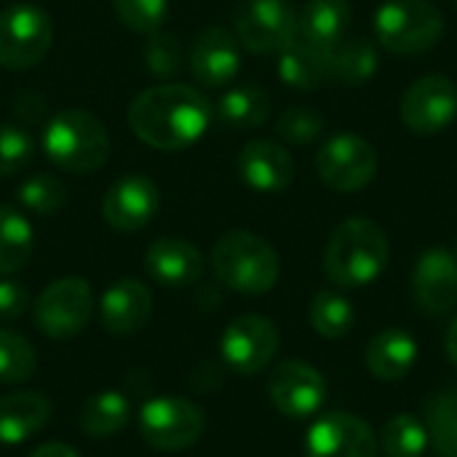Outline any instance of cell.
Wrapping results in <instances>:
<instances>
[{
    "label": "cell",
    "mask_w": 457,
    "mask_h": 457,
    "mask_svg": "<svg viewBox=\"0 0 457 457\" xmlns=\"http://www.w3.org/2000/svg\"><path fill=\"white\" fill-rule=\"evenodd\" d=\"M153 313V295L137 278L115 281L99 300L102 327L112 335H137Z\"/></svg>",
    "instance_id": "obj_20"
},
{
    "label": "cell",
    "mask_w": 457,
    "mask_h": 457,
    "mask_svg": "<svg viewBox=\"0 0 457 457\" xmlns=\"http://www.w3.org/2000/svg\"><path fill=\"white\" fill-rule=\"evenodd\" d=\"M94 311V292L86 278L67 276L43 289L35 303V324L54 340H70L83 332Z\"/></svg>",
    "instance_id": "obj_10"
},
{
    "label": "cell",
    "mask_w": 457,
    "mask_h": 457,
    "mask_svg": "<svg viewBox=\"0 0 457 457\" xmlns=\"http://www.w3.org/2000/svg\"><path fill=\"white\" fill-rule=\"evenodd\" d=\"M455 5H457V0H455Z\"/></svg>",
    "instance_id": "obj_42"
},
{
    "label": "cell",
    "mask_w": 457,
    "mask_h": 457,
    "mask_svg": "<svg viewBox=\"0 0 457 457\" xmlns=\"http://www.w3.org/2000/svg\"><path fill=\"white\" fill-rule=\"evenodd\" d=\"M391 260L386 230L367 217L340 222L324 252V273L340 289H361L383 276Z\"/></svg>",
    "instance_id": "obj_2"
},
{
    "label": "cell",
    "mask_w": 457,
    "mask_h": 457,
    "mask_svg": "<svg viewBox=\"0 0 457 457\" xmlns=\"http://www.w3.org/2000/svg\"><path fill=\"white\" fill-rule=\"evenodd\" d=\"M35 155V142L27 129L3 123L0 126V177L19 174Z\"/></svg>",
    "instance_id": "obj_36"
},
{
    "label": "cell",
    "mask_w": 457,
    "mask_h": 457,
    "mask_svg": "<svg viewBox=\"0 0 457 457\" xmlns=\"http://www.w3.org/2000/svg\"><path fill=\"white\" fill-rule=\"evenodd\" d=\"M241 70L238 37L225 27H206L190 48V72L206 88L228 86Z\"/></svg>",
    "instance_id": "obj_17"
},
{
    "label": "cell",
    "mask_w": 457,
    "mask_h": 457,
    "mask_svg": "<svg viewBox=\"0 0 457 457\" xmlns=\"http://www.w3.org/2000/svg\"><path fill=\"white\" fill-rule=\"evenodd\" d=\"M378 48L367 37H345L332 51V80L345 86H361L378 72Z\"/></svg>",
    "instance_id": "obj_28"
},
{
    "label": "cell",
    "mask_w": 457,
    "mask_h": 457,
    "mask_svg": "<svg viewBox=\"0 0 457 457\" xmlns=\"http://www.w3.org/2000/svg\"><path fill=\"white\" fill-rule=\"evenodd\" d=\"M32 244L29 220L13 206H0V276L24 268L32 254Z\"/></svg>",
    "instance_id": "obj_29"
},
{
    "label": "cell",
    "mask_w": 457,
    "mask_h": 457,
    "mask_svg": "<svg viewBox=\"0 0 457 457\" xmlns=\"http://www.w3.org/2000/svg\"><path fill=\"white\" fill-rule=\"evenodd\" d=\"M455 257H457V241H455Z\"/></svg>",
    "instance_id": "obj_41"
},
{
    "label": "cell",
    "mask_w": 457,
    "mask_h": 457,
    "mask_svg": "<svg viewBox=\"0 0 457 457\" xmlns=\"http://www.w3.org/2000/svg\"><path fill=\"white\" fill-rule=\"evenodd\" d=\"M161 204L158 185L145 174H129L112 182L102 198V217L120 233L142 230L150 225Z\"/></svg>",
    "instance_id": "obj_15"
},
{
    "label": "cell",
    "mask_w": 457,
    "mask_h": 457,
    "mask_svg": "<svg viewBox=\"0 0 457 457\" xmlns=\"http://www.w3.org/2000/svg\"><path fill=\"white\" fill-rule=\"evenodd\" d=\"M380 442L372 426L348 412L321 415L305 436V457H378Z\"/></svg>",
    "instance_id": "obj_14"
},
{
    "label": "cell",
    "mask_w": 457,
    "mask_h": 457,
    "mask_svg": "<svg viewBox=\"0 0 457 457\" xmlns=\"http://www.w3.org/2000/svg\"><path fill=\"white\" fill-rule=\"evenodd\" d=\"M43 150L48 161L72 174H91L110 155V137L102 120L86 110H59L43 129Z\"/></svg>",
    "instance_id": "obj_3"
},
{
    "label": "cell",
    "mask_w": 457,
    "mask_h": 457,
    "mask_svg": "<svg viewBox=\"0 0 457 457\" xmlns=\"http://www.w3.org/2000/svg\"><path fill=\"white\" fill-rule=\"evenodd\" d=\"M51 16L32 3H13L0 11V67L29 70L51 48Z\"/></svg>",
    "instance_id": "obj_7"
},
{
    "label": "cell",
    "mask_w": 457,
    "mask_h": 457,
    "mask_svg": "<svg viewBox=\"0 0 457 457\" xmlns=\"http://www.w3.org/2000/svg\"><path fill=\"white\" fill-rule=\"evenodd\" d=\"M131 404L120 391H99L80 410V428L94 439L115 436L129 423Z\"/></svg>",
    "instance_id": "obj_26"
},
{
    "label": "cell",
    "mask_w": 457,
    "mask_h": 457,
    "mask_svg": "<svg viewBox=\"0 0 457 457\" xmlns=\"http://www.w3.org/2000/svg\"><path fill=\"white\" fill-rule=\"evenodd\" d=\"M37 356L27 337L0 329V383H24L35 375Z\"/></svg>",
    "instance_id": "obj_32"
},
{
    "label": "cell",
    "mask_w": 457,
    "mask_h": 457,
    "mask_svg": "<svg viewBox=\"0 0 457 457\" xmlns=\"http://www.w3.org/2000/svg\"><path fill=\"white\" fill-rule=\"evenodd\" d=\"M142 56H145V64L147 70L155 75V78H174L182 72V64H185V56H182V43L177 35L171 32H153L147 35V43L142 48Z\"/></svg>",
    "instance_id": "obj_33"
},
{
    "label": "cell",
    "mask_w": 457,
    "mask_h": 457,
    "mask_svg": "<svg viewBox=\"0 0 457 457\" xmlns=\"http://www.w3.org/2000/svg\"><path fill=\"white\" fill-rule=\"evenodd\" d=\"M321 182L337 193L364 190L378 174V153L359 134H335L316 153Z\"/></svg>",
    "instance_id": "obj_9"
},
{
    "label": "cell",
    "mask_w": 457,
    "mask_h": 457,
    "mask_svg": "<svg viewBox=\"0 0 457 457\" xmlns=\"http://www.w3.org/2000/svg\"><path fill=\"white\" fill-rule=\"evenodd\" d=\"M214 115L228 129H238V131L257 129L270 115V96L254 83L233 86L220 96V102L214 107Z\"/></svg>",
    "instance_id": "obj_25"
},
{
    "label": "cell",
    "mask_w": 457,
    "mask_h": 457,
    "mask_svg": "<svg viewBox=\"0 0 457 457\" xmlns=\"http://www.w3.org/2000/svg\"><path fill=\"white\" fill-rule=\"evenodd\" d=\"M16 198L27 212L37 217H54L67 204V190L54 174H32L19 185Z\"/></svg>",
    "instance_id": "obj_31"
},
{
    "label": "cell",
    "mask_w": 457,
    "mask_h": 457,
    "mask_svg": "<svg viewBox=\"0 0 457 457\" xmlns=\"http://www.w3.org/2000/svg\"><path fill=\"white\" fill-rule=\"evenodd\" d=\"M278 327L270 319L246 313L228 324L220 353L236 375H257L273 361V356L278 353Z\"/></svg>",
    "instance_id": "obj_11"
},
{
    "label": "cell",
    "mask_w": 457,
    "mask_h": 457,
    "mask_svg": "<svg viewBox=\"0 0 457 457\" xmlns=\"http://www.w3.org/2000/svg\"><path fill=\"white\" fill-rule=\"evenodd\" d=\"M236 169L241 179L257 193H281L295 179V158L284 145L270 139H254L244 145Z\"/></svg>",
    "instance_id": "obj_18"
},
{
    "label": "cell",
    "mask_w": 457,
    "mask_h": 457,
    "mask_svg": "<svg viewBox=\"0 0 457 457\" xmlns=\"http://www.w3.org/2000/svg\"><path fill=\"white\" fill-rule=\"evenodd\" d=\"M212 268L217 281L238 295H265L276 287L281 273L276 249L249 230L225 233L214 244Z\"/></svg>",
    "instance_id": "obj_4"
},
{
    "label": "cell",
    "mask_w": 457,
    "mask_h": 457,
    "mask_svg": "<svg viewBox=\"0 0 457 457\" xmlns=\"http://www.w3.org/2000/svg\"><path fill=\"white\" fill-rule=\"evenodd\" d=\"M402 120L410 131L431 137L457 118V86L447 75H423L402 96Z\"/></svg>",
    "instance_id": "obj_13"
},
{
    "label": "cell",
    "mask_w": 457,
    "mask_h": 457,
    "mask_svg": "<svg viewBox=\"0 0 457 457\" xmlns=\"http://www.w3.org/2000/svg\"><path fill=\"white\" fill-rule=\"evenodd\" d=\"M308 321L313 327V332L324 340H340L345 337L353 324H356V311L351 305V300L335 289H321L316 292V297L311 300L308 308Z\"/></svg>",
    "instance_id": "obj_27"
},
{
    "label": "cell",
    "mask_w": 457,
    "mask_h": 457,
    "mask_svg": "<svg viewBox=\"0 0 457 457\" xmlns=\"http://www.w3.org/2000/svg\"><path fill=\"white\" fill-rule=\"evenodd\" d=\"M233 19L238 43L252 54H281L297 37V11L289 0H244Z\"/></svg>",
    "instance_id": "obj_8"
},
{
    "label": "cell",
    "mask_w": 457,
    "mask_h": 457,
    "mask_svg": "<svg viewBox=\"0 0 457 457\" xmlns=\"http://www.w3.org/2000/svg\"><path fill=\"white\" fill-rule=\"evenodd\" d=\"M378 442L386 457H423L428 447V428L415 415L402 412L383 426Z\"/></svg>",
    "instance_id": "obj_30"
},
{
    "label": "cell",
    "mask_w": 457,
    "mask_h": 457,
    "mask_svg": "<svg viewBox=\"0 0 457 457\" xmlns=\"http://www.w3.org/2000/svg\"><path fill=\"white\" fill-rule=\"evenodd\" d=\"M145 270L158 281L161 287H190L204 273V257L198 246H193L185 238L163 236L155 238L145 252Z\"/></svg>",
    "instance_id": "obj_19"
},
{
    "label": "cell",
    "mask_w": 457,
    "mask_h": 457,
    "mask_svg": "<svg viewBox=\"0 0 457 457\" xmlns=\"http://www.w3.org/2000/svg\"><path fill=\"white\" fill-rule=\"evenodd\" d=\"M431 434L445 455L457 457V391L436 396L428 407Z\"/></svg>",
    "instance_id": "obj_37"
},
{
    "label": "cell",
    "mask_w": 457,
    "mask_h": 457,
    "mask_svg": "<svg viewBox=\"0 0 457 457\" xmlns=\"http://www.w3.org/2000/svg\"><path fill=\"white\" fill-rule=\"evenodd\" d=\"M268 396L278 415L289 420L313 418L327 402V380L308 361H281L268 380Z\"/></svg>",
    "instance_id": "obj_12"
},
{
    "label": "cell",
    "mask_w": 457,
    "mask_h": 457,
    "mask_svg": "<svg viewBox=\"0 0 457 457\" xmlns=\"http://www.w3.org/2000/svg\"><path fill=\"white\" fill-rule=\"evenodd\" d=\"M447 356H450V361H453V367L457 370V316L455 321L450 324V329H447Z\"/></svg>",
    "instance_id": "obj_40"
},
{
    "label": "cell",
    "mask_w": 457,
    "mask_h": 457,
    "mask_svg": "<svg viewBox=\"0 0 457 457\" xmlns=\"http://www.w3.org/2000/svg\"><path fill=\"white\" fill-rule=\"evenodd\" d=\"M51 418V402L40 394H11L0 399V445H21Z\"/></svg>",
    "instance_id": "obj_24"
},
{
    "label": "cell",
    "mask_w": 457,
    "mask_h": 457,
    "mask_svg": "<svg viewBox=\"0 0 457 457\" xmlns=\"http://www.w3.org/2000/svg\"><path fill=\"white\" fill-rule=\"evenodd\" d=\"M445 16L428 0H388L375 13L378 43L402 56L423 54L439 43Z\"/></svg>",
    "instance_id": "obj_5"
},
{
    "label": "cell",
    "mask_w": 457,
    "mask_h": 457,
    "mask_svg": "<svg viewBox=\"0 0 457 457\" xmlns=\"http://www.w3.org/2000/svg\"><path fill=\"white\" fill-rule=\"evenodd\" d=\"M278 78L297 91H313L332 80V54L295 37L278 54Z\"/></svg>",
    "instance_id": "obj_23"
},
{
    "label": "cell",
    "mask_w": 457,
    "mask_h": 457,
    "mask_svg": "<svg viewBox=\"0 0 457 457\" xmlns=\"http://www.w3.org/2000/svg\"><path fill=\"white\" fill-rule=\"evenodd\" d=\"M367 370L383 383L407 378L418 361V340L407 329H383L367 345Z\"/></svg>",
    "instance_id": "obj_22"
},
{
    "label": "cell",
    "mask_w": 457,
    "mask_h": 457,
    "mask_svg": "<svg viewBox=\"0 0 457 457\" xmlns=\"http://www.w3.org/2000/svg\"><path fill=\"white\" fill-rule=\"evenodd\" d=\"M27 311V289L16 281H0V319H19Z\"/></svg>",
    "instance_id": "obj_38"
},
{
    "label": "cell",
    "mask_w": 457,
    "mask_h": 457,
    "mask_svg": "<svg viewBox=\"0 0 457 457\" xmlns=\"http://www.w3.org/2000/svg\"><path fill=\"white\" fill-rule=\"evenodd\" d=\"M214 118L212 102L193 86L163 83L142 91L129 107L131 131L155 150H185L195 145Z\"/></svg>",
    "instance_id": "obj_1"
},
{
    "label": "cell",
    "mask_w": 457,
    "mask_h": 457,
    "mask_svg": "<svg viewBox=\"0 0 457 457\" xmlns=\"http://www.w3.org/2000/svg\"><path fill=\"white\" fill-rule=\"evenodd\" d=\"M112 8L123 27L142 35L158 32L169 16V0H112Z\"/></svg>",
    "instance_id": "obj_34"
},
{
    "label": "cell",
    "mask_w": 457,
    "mask_h": 457,
    "mask_svg": "<svg viewBox=\"0 0 457 457\" xmlns=\"http://www.w3.org/2000/svg\"><path fill=\"white\" fill-rule=\"evenodd\" d=\"M324 129L327 123L321 112L311 107H289L278 115V123H276V134L289 145H311L324 134Z\"/></svg>",
    "instance_id": "obj_35"
},
{
    "label": "cell",
    "mask_w": 457,
    "mask_h": 457,
    "mask_svg": "<svg viewBox=\"0 0 457 457\" xmlns=\"http://www.w3.org/2000/svg\"><path fill=\"white\" fill-rule=\"evenodd\" d=\"M204 428V410L185 396H155L139 412L142 439L161 453H179L193 447Z\"/></svg>",
    "instance_id": "obj_6"
},
{
    "label": "cell",
    "mask_w": 457,
    "mask_h": 457,
    "mask_svg": "<svg viewBox=\"0 0 457 457\" xmlns=\"http://www.w3.org/2000/svg\"><path fill=\"white\" fill-rule=\"evenodd\" d=\"M418 305L428 316H445L457 308V257L445 246L426 249L412 270Z\"/></svg>",
    "instance_id": "obj_16"
},
{
    "label": "cell",
    "mask_w": 457,
    "mask_h": 457,
    "mask_svg": "<svg viewBox=\"0 0 457 457\" xmlns=\"http://www.w3.org/2000/svg\"><path fill=\"white\" fill-rule=\"evenodd\" d=\"M29 457H80L78 450H72L70 445H62V442H48V445H40Z\"/></svg>",
    "instance_id": "obj_39"
},
{
    "label": "cell",
    "mask_w": 457,
    "mask_h": 457,
    "mask_svg": "<svg viewBox=\"0 0 457 457\" xmlns=\"http://www.w3.org/2000/svg\"><path fill=\"white\" fill-rule=\"evenodd\" d=\"M348 27H351L348 0H308L297 13V37L327 54H332L345 40Z\"/></svg>",
    "instance_id": "obj_21"
}]
</instances>
